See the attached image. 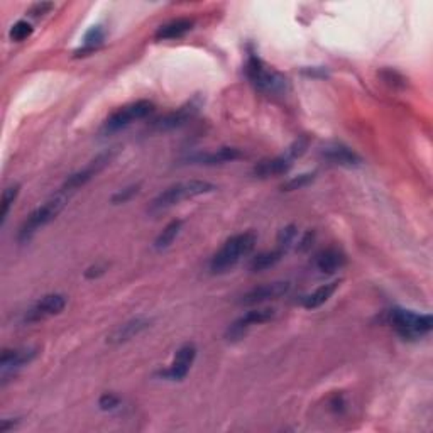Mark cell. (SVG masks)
I'll return each mask as SVG.
<instances>
[{
    "label": "cell",
    "instance_id": "ba28073f",
    "mask_svg": "<svg viewBox=\"0 0 433 433\" xmlns=\"http://www.w3.org/2000/svg\"><path fill=\"white\" fill-rule=\"evenodd\" d=\"M274 315H276V310L274 308H256V310L246 311L241 318H237L236 322L230 325L229 330H227V335L225 337H227V340H232V342L239 340V338H242L244 335H246V332L249 330L251 327L269 322V320L274 318Z\"/></svg>",
    "mask_w": 433,
    "mask_h": 433
},
{
    "label": "cell",
    "instance_id": "8992f818",
    "mask_svg": "<svg viewBox=\"0 0 433 433\" xmlns=\"http://www.w3.org/2000/svg\"><path fill=\"white\" fill-rule=\"evenodd\" d=\"M152 110H155V103L149 100H137L134 103H129V105L122 107L117 112H114V114L103 122L102 134H114L117 130L125 129L135 120L146 119Z\"/></svg>",
    "mask_w": 433,
    "mask_h": 433
},
{
    "label": "cell",
    "instance_id": "7402d4cb",
    "mask_svg": "<svg viewBox=\"0 0 433 433\" xmlns=\"http://www.w3.org/2000/svg\"><path fill=\"white\" fill-rule=\"evenodd\" d=\"M182 225H183L182 220H173V222H169L168 225H166V227L162 229V232L160 234V236L156 237L155 249L156 251L168 249L171 244L174 242V239L178 237L179 230H182Z\"/></svg>",
    "mask_w": 433,
    "mask_h": 433
},
{
    "label": "cell",
    "instance_id": "277c9868",
    "mask_svg": "<svg viewBox=\"0 0 433 433\" xmlns=\"http://www.w3.org/2000/svg\"><path fill=\"white\" fill-rule=\"evenodd\" d=\"M386 322L405 340H417V338L430 333L433 327L432 315H418L412 310L403 308H392L387 311Z\"/></svg>",
    "mask_w": 433,
    "mask_h": 433
},
{
    "label": "cell",
    "instance_id": "d4e9b609",
    "mask_svg": "<svg viewBox=\"0 0 433 433\" xmlns=\"http://www.w3.org/2000/svg\"><path fill=\"white\" fill-rule=\"evenodd\" d=\"M103 39H105V31L102 29V26H95L85 33L83 46L98 49V46L103 43Z\"/></svg>",
    "mask_w": 433,
    "mask_h": 433
},
{
    "label": "cell",
    "instance_id": "603a6c76",
    "mask_svg": "<svg viewBox=\"0 0 433 433\" xmlns=\"http://www.w3.org/2000/svg\"><path fill=\"white\" fill-rule=\"evenodd\" d=\"M19 184H12V187H9L4 189L2 193V209H0V224H6V219L9 215V210H11L12 203L16 202L17 195H19Z\"/></svg>",
    "mask_w": 433,
    "mask_h": 433
},
{
    "label": "cell",
    "instance_id": "836d02e7",
    "mask_svg": "<svg viewBox=\"0 0 433 433\" xmlns=\"http://www.w3.org/2000/svg\"><path fill=\"white\" fill-rule=\"evenodd\" d=\"M17 423H19V419H16V422H9V418L7 419H2V425H0V430L9 432V430H11V428L16 427Z\"/></svg>",
    "mask_w": 433,
    "mask_h": 433
},
{
    "label": "cell",
    "instance_id": "6da1fadb",
    "mask_svg": "<svg viewBox=\"0 0 433 433\" xmlns=\"http://www.w3.org/2000/svg\"><path fill=\"white\" fill-rule=\"evenodd\" d=\"M257 236L254 232H244L232 236L225 241V244L215 252L210 261L212 274H224L236 266L242 257L249 256L254 251Z\"/></svg>",
    "mask_w": 433,
    "mask_h": 433
},
{
    "label": "cell",
    "instance_id": "ffe728a7",
    "mask_svg": "<svg viewBox=\"0 0 433 433\" xmlns=\"http://www.w3.org/2000/svg\"><path fill=\"white\" fill-rule=\"evenodd\" d=\"M337 288H338V281H332V283L323 284V286L317 288V290H315L313 293H310V295H306L303 298V306L306 310L318 308V306L325 305L328 300H330Z\"/></svg>",
    "mask_w": 433,
    "mask_h": 433
},
{
    "label": "cell",
    "instance_id": "3957f363",
    "mask_svg": "<svg viewBox=\"0 0 433 433\" xmlns=\"http://www.w3.org/2000/svg\"><path fill=\"white\" fill-rule=\"evenodd\" d=\"M246 75L251 83L266 95H283L290 87L286 76L266 66V63L254 53H251L247 58Z\"/></svg>",
    "mask_w": 433,
    "mask_h": 433
},
{
    "label": "cell",
    "instance_id": "44dd1931",
    "mask_svg": "<svg viewBox=\"0 0 433 433\" xmlns=\"http://www.w3.org/2000/svg\"><path fill=\"white\" fill-rule=\"evenodd\" d=\"M283 256H284V252L279 251L278 247L274 251L261 252V254H257L251 259L249 271H252V273H259V271L273 268V266H276L279 261L283 259Z\"/></svg>",
    "mask_w": 433,
    "mask_h": 433
},
{
    "label": "cell",
    "instance_id": "7a4b0ae2",
    "mask_svg": "<svg viewBox=\"0 0 433 433\" xmlns=\"http://www.w3.org/2000/svg\"><path fill=\"white\" fill-rule=\"evenodd\" d=\"M216 187L214 183L203 182V179H189V182H182L171 184L165 192H161L155 200H152L149 212L151 214H157V212H165L171 209V207L178 205L179 202L188 200V198H195L200 195H207V193L215 192Z\"/></svg>",
    "mask_w": 433,
    "mask_h": 433
},
{
    "label": "cell",
    "instance_id": "484cf974",
    "mask_svg": "<svg viewBox=\"0 0 433 433\" xmlns=\"http://www.w3.org/2000/svg\"><path fill=\"white\" fill-rule=\"evenodd\" d=\"M31 34H33V26L27 21H17L16 24L11 27V31H9V36H11V39L16 41V43H21V41L27 39Z\"/></svg>",
    "mask_w": 433,
    "mask_h": 433
},
{
    "label": "cell",
    "instance_id": "1f68e13d",
    "mask_svg": "<svg viewBox=\"0 0 433 433\" xmlns=\"http://www.w3.org/2000/svg\"><path fill=\"white\" fill-rule=\"evenodd\" d=\"M315 234L313 232H306L303 237H301V241L298 242V249L300 251H308L311 247V244H313Z\"/></svg>",
    "mask_w": 433,
    "mask_h": 433
},
{
    "label": "cell",
    "instance_id": "5bb4252c",
    "mask_svg": "<svg viewBox=\"0 0 433 433\" xmlns=\"http://www.w3.org/2000/svg\"><path fill=\"white\" fill-rule=\"evenodd\" d=\"M322 156L332 165L345 166V168H355V166L362 165V157L358 152L352 151L350 147L342 146V144H332L322 149Z\"/></svg>",
    "mask_w": 433,
    "mask_h": 433
},
{
    "label": "cell",
    "instance_id": "d6a6232c",
    "mask_svg": "<svg viewBox=\"0 0 433 433\" xmlns=\"http://www.w3.org/2000/svg\"><path fill=\"white\" fill-rule=\"evenodd\" d=\"M330 406H332V409H333V412H335V413L344 412L345 401H344V398H342V395H337L335 398H333V400L330 401Z\"/></svg>",
    "mask_w": 433,
    "mask_h": 433
},
{
    "label": "cell",
    "instance_id": "f546056e",
    "mask_svg": "<svg viewBox=\"0 0 433 433\" xmlns=\"http://www.w3.org/2000/svg\"><path fill=\"white\" fill-rule=\"evenodd\" d=\"M53 9H54V4H51V2H38L31 7L29 14L33 17H41V16H44V14H48L49 11H53Z\"/></svg>",
    "mask_w": 433,
    "mask_h": 433
},
{
    "label": "cell",
    "instance_id": "5b68a950",
    "mask_svg": "<svg viewBox=\"0 0 433 433\" xmlns=\"http://www.w3.org/2000/svg\"><path fill=\"white\" fill-rule=\"evenodd\" d=\"M66 202H68L66 195L65 193H61V195L54 197V198H51V200H48L46 203H43V205L38 207L33 214L27 216L26 222L22 224V227L19 230V236H17L19 242L24 244L27 241H31V237H33L41 227H44V225L53 222V220L61 214V210L65 209Z\"/></svg>",
    "mask_w": 433,
    "mask_h": 433
},
{
    "label": "cell",
    "instance_id": "30bf717a",
    "mask_svg": "<svg viewBox=\"0 0 433 433\" xmlns=\"http://www.w3.org/2000/svg\"><path fill=\"white\" fill-rule=\"evenodd\" d=\"M197 358V347L195 344H184L183 347H179L178 352H176L173 362L168 369L160 372V376L162 379H168V381H183L187 377V374L189 372V367H192L193 360Z\"/></svg>",
    "mask_w": 433,
    "mask_h": 433
},
{
    "label": "cell",
    "instance_id": "9c48e42d",
    "mask_svg": "<svg viewBox=\"0 0 433 433\" xmlns=\"http://www.w3.org/2000/svg\"><path fill=\"white\" fill-rule=\"evenodd\" d=\"M66 306V296L60 293H51V295L43 296L36 303L33 308L27 310L24 315V323H36L41 320L54 317V315L61 313Z\"/></svg>",
    "mask_w": 433,
    "mask_h": 433
},
{
    "label": "cell",
    "instance_id": "e0dca14e",
    "mask_svg": "<svg viewBox=\"0 0 433 433\" xmlns=\"http://www.w3.org/2000/svg\"><path fill=\"white\" fill-rule=\"evenodd\" d=\"M239 157H242V151L237 147H220L216 151L210 152H200L189 157V161L197 162V165H205V166H215V165H225V162L236 161Z\"/></svg>",
    "mask_w": 433,
    "mask_h": 433
},
{
    "label": "cell",
    "instance_id": "83f0119b",
    "mask_svg": "<svg viewBox=\"0 0 433 433\" xmlns=\"http://www.w3.org/2000/svg\"><path fill=\"white\" fill-rule=\"evenodd\" d=\"M139 189H141V184H130V187L120 189V192H117L114 197L110 198V202L114 203V205H120V203H127L129 200H132V198L137 195Z\"/></svg>",
    "mask_w": 433,
    "mask_h": 433
},
{
    "label": "cell",
    "instance_id": "cb8c5ba5",
    "mask_svg": "<svg viewBox=\"0 0 433 433\" xmlns=\"http://www.w3.org/2000/svg\"><path fill=\"white\" fill-rule=\"evenodd\" d=\"M296 237H298V230L295 225H288V227L281 229L278 234V249L286 254V252L290 251V247L295 244Z\"/></svg>",
    "mask_w": 433,
    "mask_h": 433
},
{
    "label": "cell",
    "instance_id": "d6986e66",
    "mask_svg": "<svg viewBox=\"0 0 433 433\" xmlns=\"http://www.w3.org/2000/svg\"><path fill=\"white\" fill-rule=\"evenodd\" d=\"M193 27V21L189 19H184V17H182V19H174V21H169L168 24L161 26L160 29L156 31L155 38L157 41H168V39H178V38H183L184 34L189 33Z\"/></svg>",
    "mask_w": 433,
    "mask_h": 433
},
{
    "label": "cell",
    "instance_id": "ac0fdd59",
    "mask_svg": "<svg viewBox=\"0 0 433 433\" xmlns=\"http://www.w3.org/2000/svg\"><path fill=\"white\" fill-rule=\"evenodd\" d=\"M345 263H347L345 254L342 251L335 249V247L325 249L315 257V266H317V269L323 274L335 273V271L344 268Z\"/></svg>",
    "mask_w": 433,
    "mask_h": 433
},
{
    "label": "cell",
    "instance_id": "52a82bcc",
    "mask_svg": "<svg viewBox=\"0 0 433 433\" xmlns=\"http://www.w3.org/2000/svg\"><path fill=\"white\" fill-rule=\"evenodd\" d=\"M115 156H117V147H112V149H108V151H103L98 156H95L83 169L76 171V173L68 176V179L63 183V187H61V193L75 192V189H78L83 187V184H87L95 174H98L102 169H105Z\"/></svg>",
    "mask_w": 433,
    "mask_h": 433
},
{
    "label": "cell",
    "instance_id": "9a60e30c",
    "mask_svg": "<svg viewBox=\"0 0 433 433\" xmlns=\"http://www.w3.org/2000/svg\"><path fill=\"white\" fill-rule=\"evenodd\" d=\"M291 165H293V160L288 155L271 157V160H264V161L257 162V165L254 166V169H252V174H254L256 178L266 179V178H271V176L284 174L288 169L291 168Z\"/></svg>",
    "mask_w": 433,
    "mask_h": 433
},
{
    "label": "cell",
    "instance_id": "4dcf8cb0",
    "mask_svg": "<svg viewBox=\"0 0 433 433\" xmlns=\"http://www.w3.org/2000/svg\"><path fill=\"white\" fill-rule=\"evenodd\" d=\"M108 266L107 264H95V266H90V268L85 271V278L88 279H95V278H100L102 274H105Z\"/></svg>",
    "mask_w": 433,
    "mask_h": 433
},
{
    "label": "cell",
    "instance_id": "f1b7e54d",
    "mask_svg": "<svg viewBox=\"0 0 433 433\" xmlns=\"http://www.w3.org/2000/svg\"><path fill=\"white\" fill-rule=\"evenodd\" d=\"M98 406H100L102 412H112V409L120 406V398L114 395V392H105V395H102L100 400H98Z\"/></svg>",
    "mask_w": 433,
    "mask_h": 433
},
{
    "label": "cell",
    "instance_id": "7c38bea8",
    "mask_svg": "<svg viewBox=\"0 0 433 433\" xmlns=\"http://www.w3.org/2000/svg\"><path fill=\"white\" fill-rule=\"evenodd\" d=\"M198 108H200V105H198L195 100L189 102V103H187V105L179 107L178 110L169 112V114L156 119L155 124H152V129L157 130V132H166V130H173V129L182 127V125H184L187 122H189L193 117L197 115Z\"/></svg>",
    "mask_w": 433,
    "mask_h": 433
},
{
    "label": "cell",
    "instance_id": "4316f807",
    "mask_svg": "<svg viewBox=\"0 0 433 433\" xmlns=\"http://www.w3.org/2000/svg\"><path fill=\"white\" fill-rule=\"evenodd\" d=\"M313 179H315L313 173H305V174L295 176V178L288 179L286 183H283L281 189H283V192H295V189H301V188L308 187V184L313 182Z\"/></svg>",
    "mask_w": 433,
    "mask_h": 433
},
{
    "label": "cell",
    "instance_id": "8fae6325",
    "mask_svg": "<svg viewBox=\"0 0 433 433\" xmlns=\"http://www.w3.org/2000/svg\"><path fill=\"white\" fill-rule=\"evenodd\" d=\"M290 288H291V284L288 281H274V283L263 284V286L252 288L251 291H247L246 295H242L241 305L254 306V305L266 303V301H269V300H278V298L286 295V293L290 291Z\"/></svg>",
    "mask_w": 433,
    "mask_h": 433
},
{
    "label": "cell",
    "instance_id": "2e32d148",
    "mask_svg": "<svg viewBox=\"0 0 433 433\" xmlns=\"http://www.w3.org/2000/svg\"><path fill=\"white\" fill-rule=\"evenodd\" d=\"M149 323L151 322H149L147 318L129 320L127 323L117 327L115 330L107 337V344L119 345V344H124V342H129L130 338H134L135 335H139V333L146 330V328L149 327Z\"/></svg>",
    "mask_w": 433,
    "mask_h": 433
},
{
    "label": "cell",
    "instance_id": "4fadbf2b",
    "mask_svg": "<svg viewBox=\"0 0 433 433\" xmlns=\"http://www.w3.org/2000/svg\"><path fill=\"white\" fill-rule=\"evenodd\" d=\"M36 355H38V350L29 349V347H26V349H6L2 352V358H0L2 377H6L9 372H14L22 365L29 364Z\"/></svg>",
    "mask_w": 433,
    "mask_h": 433
}]
</instances>
